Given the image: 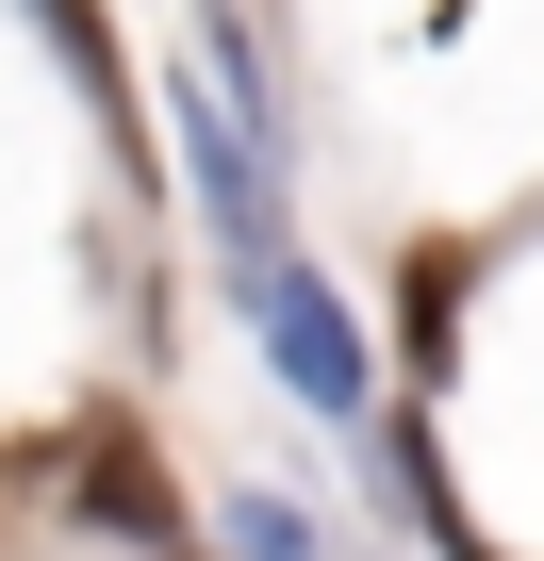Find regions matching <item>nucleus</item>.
Returning <instances> with one entry per match:
<instances>
[{
	"label": "nucleus",
	"mask_w": 544,
	"mask_h": 561,
	"mask_svg": "<svg viewBox=\"0 0 544 561\" xmlns=\"http://www.w3.org/2000/svg\"><path fill=\"white\" fill-rule=\"evenodd\" d=\"M231 314H247V347H264V364H281V397H298V413L380 430V347H363V314L331 298L298 248H247V264H231Z\"/></svg>",
	"instance_id": "1"
},
{
	"label": "nucleus",
	"mask_w": 544,
	"mask_h": 561,
	"mask_svg": "<svg viewBox=\"0 0 544 561\" xmlns=\"http://www.w3.org/2000/svg\"><path fill=\"white\" fill-rule=\"evenodd\" d=\"M83 512H116L132 545H165V479H149V446H132V430H100V446H83Z\"/></svg>",
	"instance_id": "2"
},
{
	"label": "nucleus",
	"mask_w": 544,
	"mask_h": 561,
	"mask_svg": "<svg viewBox=\"0 0 544 561\" xmlns=\"http://www.w3.org/2000/svg\"><path fill=\"white\" fill-rule=\"evenodd\" d=\"M231 545H247V561H314V528H298V495H231Z\"/></svg>",
	"instance_id": "3"
}]
</instances>
